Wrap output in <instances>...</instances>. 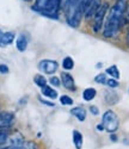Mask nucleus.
Segmentation results:
<instances>
[{
  "instance_id": "nucleus-1",
  "label": "nucleus",
  "mask_w": 129,
  "mask_h": 149,
  "mask_svg": "<svg viewBox=\"0 0 129 149\" xmlns=\"http://www.w3.org/2000/svg\"><path fill=\"white\" fill-rule=\"evenodd\" d=\"M127 5L128 0H116L115 4L109 8L108 17L103 26V36L105 38H114L122 30V18Z\"/></svg>"
},
{
  "instance_id": "nucleus-2",
  "label": "nucleus",
  "mask_w": 129,
  "mask_h": 149,
  "mask_svg": "<svg viewBox=\"0 0 129 149\" xmlns=\"http://www.w3.org/2000/svg\"><path fill=\"white\" fill-rule=\"evenodd\" d=\"M62 0H35L32 10L48 18L57 19L59 11L61 10Z\"/></svg>"
},
{
  "instance_id": "nucleus-3",
  "label": "nucleus",
  "mask_w": 129,
  "mask_h": 149,
  "mask_svg": "<svg viewBox=\"0 0 129 149\" xmlns=\"http://www.w3.org/2000/svg\"><path fill=\"white\" fill-rule=\"evenodd\" d=\"M110 6L109 3H103L100 5V7L98 8V11L96 12L95 17L92 18V30L93 32L98 33L102 31L103 26H104V22H105V17L108 15V11H109Z\"/></svg>"
},
{
  "instance_id": "nucleus-4",
  "label": "nucleus",
  "mask_w": 129,
  "mask_h": 149,
  "mask_svg": "<svg viewBox=\"0 0 129 149\" xmlns=\"http://www.w3.org/2000/svg\"><path fill=\"white\" fill-rule=\"evenodd\" d=\"M102 124L104 125V129L112 134L115 132L116 130L118 129L120 127V119H118V116L116 115L112 110H107L104 113H103V117H102Z\"/></svg>"
},
{
  "instance_id": "nucleus-5",
  "label": "nucleus",
  "mask_w": 129,
  "mask_h": 149,
  "mask_svg": "<svg viewBox=\"0 0 129 149\" xmlns=\"http://www.w3.org/2000/svg\"><path fill=\"white\" fill-rule=\"evenodd\" d=\"M59 68V63L53 60H42L38 63V69L44 74H54Z\"/></svg>"
},
{
  "instance_id": "nucleus-6",
  "label": "nucleus",
  "mask_w": 129,
  "mask_h": 149,
  "mask_svg": "<svg viewBox=\"0 0 129 149\" xmlns=\"http://www.w3.org/2000/svg\"><path fill=\"white\" fill-rule=\"evenodd\" d=\"M102 0H92L91 3L88 4V6L86 7L85 12H84V18L85 20H92V18L95 17L96 12L98 11V8L102 5Z\"/></svg>"
},
{
  "instance_id": "nucleus-7",
  "label": "nucleus",
  "mask_w": 129,
  "mask_h": 149,
  "mask_svg": "<svg viewBox=\"0 0 129 149\" xmlns=\"http://www.w3.org/2000/svg\"><path fill=\"white\" fill-rule=\"evenodd\" d=\"M61 84L63 85V87H64V88H67L68 91L74 92V91L76 90L74 79H73V77L69 73L63 72V73L61 74Z\"/></svg>"
},
{
  "instance_id": "nucleus-8",
  "label": "nucleus",
  "mask_w": 129,
  "mask_h": 149,
  "mask_svg": "<svg viewBox=\"0 0 129 149\" xmlns=\"http://www.w3.org/2000/svg\"><path fill=\"white\" fill-rule=\"evenodd\" d=\"M8 146H12V147H24L25 144V141H24V137L20 132H15L13 135L8 136Z\"/></svg>"
},
{
  "instance_id": "nucleus-9",
  "label": "nucleus",
  "mask_w": 129,
  "mask_h": 149,
  "mask_svg": "<svg viewBox=\"0 0 129 149\" xmlns=\"http://www.w3.org/2000/svg\"><path fill=\"white\" fill-rule=\"evenodd\" d=\"M15 119L13 113L11 112H1L0 113V129H5L7 127H10L12 122Z\"/></svg>"
},
{
  "instance_id": "nucleus-10",
  "label": "nucleus",
  "mask_w": 129,
  "mask_h": 149,
  "mask_svg": "<svg viewBox=\"0 0 129 149\" xmlns=\"http://www.w3.org/2000/svg\"><path fill=\"white\" fill-rule=\"evenodd\" d=\"M28 37L25 33H20L18 37H17V41H16V47L18 49V52H25L27 50V48H28Z\"/></svg>"
},
{
  "instance_id": "nucleus-11",
  "label": "nucleus",
  "mask_w": 129,
  "mask_h": 149,
  "mask_svg": "<svg viewBox=\"0 0 129 149\" xmlns=\"http://www.w3.org/2000/svg\"><path fill=\"white\" fill-rule=\"evenodd\" d=\"M71 113L79 122H84L86 119V110L83 106H75L71 110Z\"/></svg>"
},
{
  "instance_id": "nucleus-12",
  "label": "nucleus",
  "mask_w": 129,
  "mask_h": 149,
  "mask_svg": "<svg viewBox=\"0 0 129 149\" xmlns=\"http://www.w3.org/2000/svg\"><path fill=\"white\" fill-rule=\"evenodd\" d=\"M104 99H105L107 104H109V105H115V104H117V103H118V100H120V98H118L117 93L114 92L111 88H110L109 91H107V92H105Z\"/></svg>"
},
{
  "instance_id": "nucleus-13",
  "label": "nucleus",
  "mask_w": 129,
  "mask_h": 149,
  "mask_svg": "<svg viewBox=\"0 0 129 149\" xmlns=\"http://www.w3.org/2000/svg\"><path fill=\"white\" fill-rule=\"evenodd\" d=\"M15 33L13 32H3L1 36H0V45H8L11 44L12 42L15 41Z\"/></svg>"
},
{
  "instance_id": "nucleus-14",
  "label": "nucleus",
  "mask_w": 129,
  "mask_h": 149,
  "mask_svg": "<svg viewBox=\"0 0 129 149\" xmlns=\"http://www.w3.org/2000/svg\"><path fill=\"white\" fill-rule=\"evenodd\" d=\"M97 95V91L93 88V87H88L86 90H84L83 92V99L85 102H91L96 98Z\"/></svg>"
},
{
  "instance_id": "nucleus-15",
  "label": "nucleus",
  "mask_w": 129,
  "mask_h": 149,
  "mask_svg": "<svg viewBox=\"0 0 129 149\" xmlns=\"http://www.w3.org/2000/svg\"><path fill=\"white\" fill-rule=\"evenodd\" d=\"M41 92L46 98H49V99H56L57 98V92L53 87H50V86H44L43 88H41Z\"/></svg>"
},
{
  "instance_id": "nucleus-16",
  "label": "nucleus",
  "mask_w": 129,
  "mask_h": 149,
  "mask_svg": "<svg viewBox=\"0 0 129 149\" xmlns=\"http://www.w3.org/2000/svg\"><path fill=\"white\" fill-rule=\"evenodd\" d=\"M73 143H74L76 149H81V147H83V135L78 130L73 131Z\"/></svg>"
},
{
  "instance_id": "nucleus-17",
  "label": "nucleus",
  "mask_w": 129,
  "mask_h": 149,
  "mask_svg": "<svg viewBox=\"0 0 129 149\" xmlns=\"http://www.w3.org/2000/svg\"><path fill=\"white\" fill-rule=\"evenodd\" d=\"M105 73L108 74L109 77H111V78H114V79H120L121 77V74H120V70H118V68H117V66H115V65H112V66H110L109 68H107V70H105Z\"/></svg>"
},
{
  "instance_id": "nucleus-18",
  "label": "nucleus",
  "mask_w": 129,
  "mask_h": 149,
  "mask_svg": "<svg viewBox=\"0 0 129 149\" xmlns=\"http://www.w3.org/2000/svg\"><path fill=\"white\" fill-rule=\"evenodd\" d=\"M62 68L64 70H71L74 68V61L71 56H66L62 60Z\"/></svg>"
},
{
  "instance_id": "nucleus-19",
  "label": "nucleus",
  "mask_w": 129,
  "mask_h": 149,
  "mask_svg": "<svg viewBox=\"0 0 129 149\" xmlns=\"http://www.w3.org/2000/svg\"><path fill=\"white\" fill-rule=\"evenodd\" d=\"M34 82L38 86V87H41V88H43L44 86H47V79H46V77L40 75V74H37V75L34 77Z\"/></svg>"
},
{
  "instance_id": "nucleus-20",
  "label": "nucleus",
  "mask_w": 129,
  "mask_h": 149,
  "mask_svg": "<svg viewBox=\"0 0 129 149\" xmlns=\"http://www.w3.org/2000/svg\"><path fill=\"white\" fill-rule=\"evenodd\" d=\"M8 132L5 129H0V147L4 146L8 140Z\"/></svg>"
},
{
  "instance_id": "nucleus-21",
  "label": "nucleus",
  "mask_w": 129,
  "mask_h": 149,
  "mask_svg": "<svg viewBox=\"0 0 129 149\" xmlns=\"http://www.w3.org/2000/svg\"><path fill=\"white\" fill-rule=\"evenodd\" d=\"M107 73H100L95 78V81L97 84H100V85H105L107 84Z\"/></svg>"
},
{
  "instance_id": "nucleus-22",
  "label": "nucleus",
  "mask_w": 129,
  "mask_h": 149,
  "mask_svg": "<svg viewBox=\"0 0 129 149\" xmlns=\"http://www.w3.org/2000/svg\"><path fill=\"white\" fill-rule=\"evenodd\" d=\"M129 24V4L127 5V8L124 11V13H123V18H122V29L128 25Z\"/></svg>"
},
{
  "instance_id": "nucleus-23",
  "label": "nucleus",
  "mask_w": 129,
  "mask_h": 149,
  "mask_svg": "<svg viewBox=\"0 0 129 149\" xmlns=\"http://www.w3.org/2000/svg\"><path fill=\"white\" fill-rule=\"evenodd\" d=\"M109 88H116V87H118V85H120V82H118V80L117 79H114V78H110V79H108L107 80V84H105Z\"/></svg>"
},
{
  "instance_id": "nucleus-24",
  "label": "nucleus",
  "mask_w": 129,
  "mask_h": 149,
  "mask_svg": "<svg viewBox=\"0 0 129 149\" xmlns=\"http://www.w3.org/2000/svg\"><path fill=\"white\" fill-rule=\"evenodd\" d=\"M60 103L62 105H66V106H69V105H73V99L68 95H61L60 98Z\"/></svg>"
},
{
  "instance_id": "nucleus-25",
  "label": "nucleus",
  "mask_w": 129,
  "mask_h": 149,
  "mask_svg": "<svg viewBox=\"0 0 129 149\" xmlns=\"http://www.w3.org/2000/svg\"><path fill=\"white\" fill-rule=\"evenodd\" d=\"M50 84L51 86H55V87H60V85H61V79H59L57 77H53L50 79Z\"/></svg>"
},
{
  "instance_id": "nucleus-26",
  "label": "nucleus",
  "mask_w": 129,
  "mask_h": 149,
  "mask_svg": "<svg viewBox=\"0 0 129 149\" xmlns=\"http://www.w3.org/2000/svg\"><path fill=\"white\" fill-rule=\"evenodd\" d=\"M88 110H90V112H91V115H93V116H98L99 115V109L97 106H95V105H91L88 107Z\"/></svg>"
},
{
  "instance_id": "nucleus-27",
  "label": "nucleus",
  "mask_w": 129,
  "mask_h": 149,
  "mask_svg": "<svg viewBox=\"0 0 129 149\" xmlns=\"http://www.w3.org/2000/svg\"><path fill=\"white\" fill-rule=\"evenodd\" d=\"M92 0H80V4H81V7H83V11L85 12V10H86V7L88 6V4L91 3Z\"/></svg>"
},
{
  "instance_id": "nucleus-28",
  "label": "nucleus",
  "mask_w": 129,
  "mask_h": 149,
  "mask_svg": "<svg viewBox=\"0 0 129 149\" xmlns=\"http://www.w3.org/2000/svg\"><path fill=\"white\" fill-rule=\"evenodd\" d=\"M0 73L1 74H7L8 73V67L6 65H0Z\"/></svg>"
},
{
  "instance_id": "nucleus-29",
  "label": "nucleus",
  "mask_w": 129,
  "mask_h": 149,
  "mask_svg": "<svg viewBox=\"0 0 129 149\" xmlns=\"http://www.w3.org/2000/svg\"><path fill=\"white\" fill-rule=\"evenodd\" d=\"M40 102H41L42 104L47 105V106H55L54 103H50V102H48V100H44V99H42V98H40Z\"/></svg>"
},
{
  "instance_id": "nucleus-30",
  "label": "nucleus",
  "mask_w": 129,
  "mask_h": 149,
  "mask_svg": "<svg viewBox=\"0 0 129 149\" xmlns=\"http://www.w3.org/2000/svg\"><path fill=\"white\" fill-rule=\"evenodd\" d=\"M110 140H111V141H114V142H116V141H117V136H116L114 132H112V134H110Z\"/></svg>"
},
{
  "instance_id": "nucleus-31",
  "label": "nucleus",
  "mask_w": 129,
  "mask_h": 149,
  "mask_svg": "<svg viewBox=\"0 0 129 149\" xmlns=\"http://www.w3.org/2000/svg\"><path fill=\"white\" fill-rule=\"evenodd\" d=\"M125 44H127V47L129 48V30H128V32H127V35H125Z\"/></svg>"
},
{
  "instance_id": "nucleus-32",
  "label": "nucleus",
  "mask_w": 129,
  "mask_h": 149,
  "mask_svg": "<svg viewBox=\"0 0 129 149\" xmlns=\"http://www.w3.org/2000/svg\"><path fill=\"white\" fill-rule=\"evenodd\" d=\"M97 130H99V131L105 130V129H104V125H103V124H99V125H97Z\"/></svg>"
},
{
  "instance_id": "nucleus-33",
  "label": "nucleus",
  "mask_w": 129,
  "mask_h": 149,
  "mask_svg": "<svg viewBox=\"0 0 129 149\" xmlns=\"http://www.w3.org/2000/svg\"><path fill=\"white\" fill-rule=\"evenodd\" d=\"M24 1H32V0H24Z\"/></svg>"
},
{
  "instance_id": "nucleus-34",
  "label": "nucleus",
  "mask_w": 129,
  "mask_h": 149,
  "mask_svg": "<svg viewBox=\"0 0 129 149\" xmlns=\"http://www.w3.org/2000/svg\"><path fill=\"white\" fill-rule=\"evenodd\" d=\"M1 33H3V32H1V30H0V36H1Z\"/></svg>"
}]
</instances>
